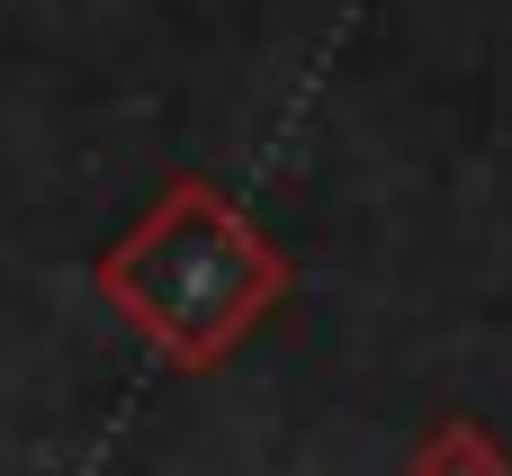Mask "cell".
Segmentation results:
<instances>
[{
    "instance_id": "1",
    "label": "cell",
    "mask_w": 512,
    "mask_h": 476,
    "mask_svg": "<svg viewBox=\"0 0 512 476\" xmlns=\"http://www.w3.org/2000/svg\"><path fill=\"white\" fill-rule=\"evenodd\" d=\"M99 288H108L162 351L216 360V351L261 315L270 261H261V243H252L207 189H180L153 225H135V234L108 252Z\"/></svg>"
}]
</instances>
